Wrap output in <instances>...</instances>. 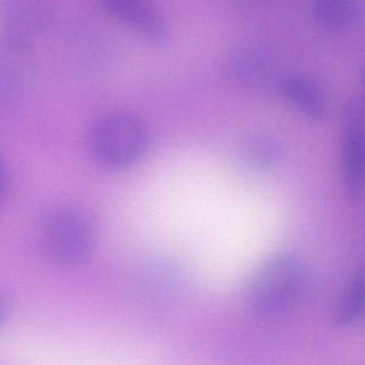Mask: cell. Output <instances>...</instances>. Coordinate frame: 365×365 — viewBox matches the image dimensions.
<instances>
[{
    "instance_id": "cell-6",
    "label": "cell",
    "mask_w": 365,
    "mask_h": 365,
    "mask_svg": "<svg viewBox=\"0 0 365 365\" xmlns=\"http://www.w3.org/2000/svg\"><path fill=\"white\" fill-rule=\"evenodd\" d=\"M341 168L346 195L350 200H358L362 195L364 181L363 112L360 104L350 108L343 117Z\"/></svg>"
},
{
    "instance_id": "cell-8",
    "label": "cell",
    "mask_w": 365,
    "mask_h": 365,
    "mask_svg": "<svg viewBox=\"0 0 365 365\" xmlns=\"http://www.w3.org/2000/svg\"><path fill=\"white\" fill-rule=\"evenodd\" d=\"M242 155L253 168L270 170L281 161L283 148L275 136L267 132H257L243 143Z\"/></svg>"
},
{
    "instance_id": "cell-1",
    "label": "cell",
    "mask_w": 365,
    "mask_h": 365,
    "mask_svg": "<svg viewBox=\"0 0 365 365\" xmlns=\"http://www.w3.org/2000/svg\"><path fill=\"white\" fill-rule=\"evenodd\" d=\"M91 217L73 206L53 207L38 223L37 243L46 262L58 268H73L88 259L95 245Z\"/></svg>"
},
{
    "instance_id": "cell-3",
    "label": "cell",
    "mask_w": 365,
    "mask_h": 365,
    "mask_svg": "<svg viewBox=\"0 0 365 365\" xmlns=\"http://www.w3.org/2000/svg\"><path fill=\"white\" fill-rule=\"evenodd\" d=\"M144 121L133 113L112 112L93 127L89 140L95 161L106 170H129L144 157L148 147Z\"/></svg>"
},
{
    "instance_id": "cell-11",
    "label": "cell",
    "mask_w": 365,
    "mask_h": 365,
    "mask_svg": "<svg viewBox=\"0 0 365 365\" xmlns=\"http://www.w3.org/2000/svg\"><path fill=\"white\" fill-rule=\"evenodd\" d=\"M6 315H7V307L4 301L0 299V324L5 320Z\"/></svg>"
},
{
    "instance_id": "cell-10",
    "label": "cell",
    "mask_w": 365,
    "mask_h": 365,
    "mask_svg": "<svg viewBox=\"0 0 365 365\" xmlns=\"http://www.w3.org/2000/svg\"><path fill=\"white\" fill-rule=\"evenodd\" d=\"M8 189V172L5 162L0 157V202L5 198Z\"/></svg>"
},
{
    "instance_id": "cell-4",
    "label": "cell",
    "mask_w": 365,
    "mask_h": 365,
    "mask_svg": "<svg viewBox=\"0 0 365 365\" xmlns=\"http://www.w3.org/2000/svg\"><path fill=\"white\" fill-rule=\"evenodd\" d=\"M53 0H5L1 11V43L26 51L50 27Z\"/></svg>"
},
{
    "instance_id": "cell-2",
    "label": "cell",
    "mask_w": 365,
    "mask_h": 365,
    "mask_svg": "<svg viewBox=\"0 0 365 365\" xmlns=\"http://www.w3.org/2000/svg\"><path fill=\"white\" fill-rule=\"evenodd\" d=\"M304 282V267L296 255L273 254L252 273L245 292L247 305L260 317H277L294 307Z\"/></svg>"
},
{
    "instance_id": "cell-9",
    "label": "cell",
    "mask_w": 365,
    "mask_h": 365,
    "mask_svg": "<svg viewBox=\"0 0 365 365\" xmlns=\"http://www.w3.org/2000/svg\"><path fill=\"white\" fill-rule=\"evenodd\" d=\"M364 311V277L356 272L344 292L343 298L335 312L334 324L337 328L354 327L361 319Z\"/></svg>"
},
{
    "instance_id": "cell-7",
    "label": "cell",
    "mask_w": 365,
    "mask_h": 365,
    "mask_svg": "<svg viewBox=\"0 0 365 365\" xmlns=\"http://www.w3.org/2000/svg\"><path fill=\"white\" fill-rule=\"evenodd\" d=\"M24 52L0 43V106H9L22 93L25 81Z\"/></svg>"
},
{
    "instance_id": "cell-5",
    "label": "cell",
    "mask_w": 365,
    "mask_h": 365,
    "mask_svg": "<svg viewBox=\"0 0 365 365\" xmlns=\"http://www.w3.org/2000/svg\"><path fill=\"white\" fill-rule=\"evenodd\" d=\"M96 3L149 43L166 42L168 25L161 8L153 0H96Z\"/></svg>"
}]
</instances>
